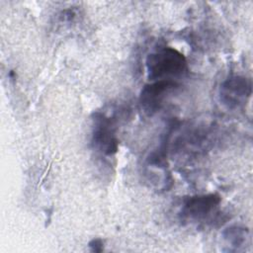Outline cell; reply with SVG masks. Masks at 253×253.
Segmentation results:
<instances>
[{"instance_id": "obj_3", "label": "cell", "mask_w": 253, "mask_h": 253, "mask_svg": "<svg viewBox=\"0 0 253 253\" xmlns=\"http://www.w3.org/2000/svg\"><path fill=\"white\" fill-rule=\"evenodd\" d=\"M252 93V83L244 76H232L220 85V101L229 109L241 105Z\"/></svg>"}, {"instance_id": "obj_1", "label": "cell", "mask_w": 253, "mask_h": 253, "mask_svg": "<svg viewBox=\"0 0 253 253\" xmlns=\"http://www.w3.org/2000/svg\"><path fill=\"white\" fill-rule=\"evenodd\" d=\"M186 68V57L172 47L160 48L146 58L147 75L151 81L172 80V77L183 74Z\"/></svg>"}, {"instance_id": "obj_7", "label": "cell", "mask_w": 253, "mask_h": 253, "mask_svg": "<svg viewBox=\"0 0 253 253\" xmlns=\"http://www.w3.org/2000/svg\"><path fill=\"white\" fill-rule=\"evenodd\" d=\"M88 246L92 252L99 253L104 250V241L100 238H94L89 242Z\"/></svg>"}, {"instance_id": "obj_6", "label": "cell", "mask_w": 253, "mask_h": 253, "mask_svg": "<svg viewBox=\"0 0 253 253\" xmlns=\"http://www.w3.org/2000/svg\"><path fill=\"white\" fill-rule=\"evenodd\" d=\"M247 234V228L233 225L225 229L223 232V237L229 244L228 246L232 247L231 250H238V248L241 247L246 241Z\"/></svg>"}, {"instance_id": "obj_2", "label": "cell", "mask_w": 253, "mask_h": 253, "mask_svg": "<svg viewBox=\"0 0 253 253\" xmlns=\"http://www.w3.org/2000/svg\"><path fill=\"white\" fill-rule=\"evenodd\" d=\"M179 84L174 80H157L146 84L140 91L139 105L143 113L151 117L157 113L167 95L175 90Z\"/></svg>"}, {"instance_id": "obj_4", "label": "cell", "mask_w": 253, "mask_h": 253, "mask_svg": "<svg viewBox=\"0 0 253 253\" xmlns=\"http://www.w3.org/2000/svg\"><path fill=\"white\" fill-rule=\"evenodd\" d=\"M95 125L92 134L94 147L105 155H114L119 148V140L116 137L114 124L111 118L98 114L95 118Z\"/></svg>"}, {"instance_id": "obj_5", "label": "cell", "mask_w": 253, "mask_h": 253, "mask_svg": "<svg viewBox=\"0 0 253 253\" xmlns=\"http://www.w3.org/2000/svg\"><path fill=\"white\" fill-rule=\"evenodd\" d=\"M220 203V197L216 194L200 195L188 198L183 205L181 213L186 218L200 219L206 217Z\"/></svg>"}]
</instances>
